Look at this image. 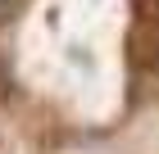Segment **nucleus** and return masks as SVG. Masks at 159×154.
Wrapping results in <instances>:
<instances>
[{"instance_id": "f257e3e1", "label": "nucleus", "mask_w": 159, "mask_h": 154, "mask_svg": "<svg viewBox=\"0 0 159 154\" xmlns=\"http://www.w3.org/2000/svg\"><path fill=\"white\" fill-rule=\"evenodd\" d=\"M127 50H132V64L146 73H159V23L150 18H136L132 36H127Z\"/></svg>"}, {"instance_id": "f03ea898", "label": "nucleus", "mask_w": 159, "mask_h": 154, "mask_svg": "<svg viewBox=\"0 0 159 154\" xmlns=\"http://www.w3.org/2000/svg\"><path fill=\"white\" fill-rule=\"evenodd\" d=\"M5 14H9V5H0V23H5Z\"/></svg>"}]
</instances>
